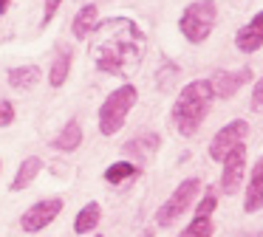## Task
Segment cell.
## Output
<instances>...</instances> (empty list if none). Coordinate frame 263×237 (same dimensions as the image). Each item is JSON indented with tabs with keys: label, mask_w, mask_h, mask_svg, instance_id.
I'll use <instances>...</instances> for the list:
<instances>
[{
	"label": "cell",
	"mask_w": 263,
	"mask_h": 237,
	"mask_svg": "<svg viewBox=\"0 0 263 237\" xmlns=\"http://www.w3.org/2000/svg\"><path fill=\"white\" fill-rule=\"evenodd\" d=\"M91 56L102 73L130 76L144 56V31L130 17H108L91 31Z\"/></svg>",
	"instance_id": "1"
},
{
	"label": "cell",
	"mask_w": 263,
	"mask_h": 237,
	"mask_svg": "<svg viewBox=\"0 0 263 237\" xmlns=\"http://www.w3.org/2000/svg\"><path fill=\"white\" fill-rule=\"evenodd\" d=\"M212 102V85L210 79H193L184 85L178 93L176 105H173V124L181 135H195L198 127L204 124L206 113H210Z\"/></svg>",
	"instance_id": "2"
},
{
	"label": "cell",
	"mask_w": 263,
	"mask_h": 237,
	"mask_svg": "<svg viewBox=\"0 0 263 237\" xmlns=\"http://www.w3.org/2000/svg\"><path fill=\"white\" fill-rule=\"evenodd\" d=\"M136 99H139V90L133 88V85L116 88L114 93L102 102V107H99V133L102 135H116L119 133V130L125 127V118H127V113L133 110Z\"/></svg>",
	"instance_id": "3"
},
{
	"label": "cell",
	"mask_w": 263,
	"mask_h": 237,
	"mask_svg": "<svg viewBox=\"0 0 263 237\" xmlns=\"http://www.w3.org/2000/svg\"><path fill=\"white\" fill-rule=\"evenodd\" d=\"M215 23H218L215 0H195V3H190L187 9H184L181 20H178V28H181V34L190 40V43L198 45L212 34Z\"/></svg>",
	"instance_id": "4"
},
{
	"label": "cell",
	"mask_w": 263,
	"mask_h": 237,
	"mask_svg": "<svg viewBox=\"0 0 263 237\" xmlns=\"http://www.w3.org/2000/svg\"><path fill=\"white\" fill-rule=\"evenodd\" d=\"M198 192H201V181L198 178L181 181V184L176 186V192H173V195L161 203L159 212H156V223H159L161 229H167V226H173L178 218H184V212L190 209V203L195 201Z\"/></svg>",
	"instance_id": "5"
},
{
	"label": "cell",
	"mask_w": 263,
	"mask_h": 237,
	"mask_svg": "<svg viewBox=\"0 0 263 237\" xmlns=\"http://www.w3.org/2000/svg\"><path fill=\"white\" fill-rule=\"evenodd\" d=\"M249 135V124L243 122V118H235V122H229L227 127H221L215 133V139H212L210 144V158L212 161H223V155H227L232 147L243 144V139Z\"/></svg>",
	"instance_id": "6"
},
{
	"label": "cell",
	"mask_w": 263,
	"mask_h": 237,
	"mask_svg": "<svg viewBox=\"0 0 263 237\" xmlns=\"http://www.w3.org/2000/svg\"><path fill=\"white\" fill-rule=\"evenodd\" d=\"M223 172H221V189L227 195H235L240 189V181H243V169H246V147L238 144L223 155Z\"/></svg>",
	"instance_id": "7"
},
{
	"label": "cell",
	"mask_w": 263,
	"mask_h": 237,
	"mask_svg": "<svg viewBox=\"0 0 263 237\" xmlns=\"http://www.w3.org/2000/svg\"><path fill=\"white\" fill-rule=\"evenodd\" d=\"M60 212H63V201H60V198H46V201L34 203L31 209H26V214L20 218V226H23L26 231H40V229H46Z\"/></svg>",
	"instance_id": "8"
},
{
	"label": "cell",
	"mask_w": 263,
	"mask_h": 237,
	"mask_svg": "<svg viewBox=\"0 0 263 237\" xmlns=\"http://www.w3.org/2000/svg\"><path fill=\"white\" fill-rule=\"evenodd\" d=\"M249 79H252L249 68H240V71H218L215 76L210 79L212 96H218V99H229V96L238 93V88L243 82H249Z\"/></svg>",
	"instance_id": "9"
},
{
	"label": "cell",
	"mask_w": 263,
	"mask_h": 237,
	"mask_svg": "<svg viewBox=\"0 0 263 237\" xmlns=\"http://www.w3.org/2000/svg\"><path fill=\"white\" fill-rule=\"evenodd\" d=\"M235 45H238V51H243V54L260 51V45H263V14L260 11L252 17V23H246V26L235 34Z\"/></svg>",
	"instance_id": "10"
},
{
	"label": "cell",
	"mask_w": 263,
	"mask_h": 237,
	"mask_svg": "<svg viewBox=\"0 0 263 237\" xmlns=\"http://www.w3.org/2000/svg\"><path fill=\"white\" fill-rule=\"evenodd\" d=\"M260 203H263V161H255L252 167V178H249V186H246V201H243V209L249 214L260 212Z\"/></svg>",
	"instance_id": "11"
},
{
	"label": "cell",
	"mask_w": 263,
	"mask_h": 237,
	"mask_svg": "<svg viewBox=\"0 0 263 237\" xmlns=\"http://www.w3.org/2000/svg\"><path fill=\"white\" fill-rule=\"evenodd\" d=\"M161 147V135L153 133V130H147V133H139L136 139H130L125 147H122V152L125 155H142V158H150L156 150Z\"/></svg>",
	"instance_id": "12"
},
{
	"label": "cell",
	"mask_w": 263,
	"mask_h": 237,
	"mask_svg": "<svg viewBox=\"0 0 263 237\" xmlns=\"http://www.w3.org/2000/svg\"><path fill=\"white\" fill-rule=\"evenodd\" d=\"M40 82V68L37 65H20V68H12L9 71V85L14 90H29Z\"/></svg>",
	"instance_id": "13"
},
{
	"label": "cell",
	"mask_w": 263,
	"mask_h": 237,
	"mask_svg": "<svg viewBox=\"0 0 263 237\" xmlns=\"http://www.w3.org/2000/svg\"><path fill=\"white\" fill-rule=\"evenodd\" d=\"M80 144H82V127H80V122H77V118H71V122L60 130L57 139H54V150L71 152V150H77Z\"/></svg>",
	"instance_id": "14"
},
{
	"label": "cell",
	"mask_w": 263,
	"mask_h": 237,
	"mask_svg": "<svg viewBox=\"0 0 263 237\" xmlns=\"http://www.w3.org/2000/svg\"><path fill=\"white\" fill-rule=\"evenodd\" d=\"M97 17H99V11H97L93 3L82 6V9L77 11V17H74V37H80V40L91 37V31L97 28Z\"/></svg>",
	"instance_id": "15"
},
{
	"label": "cell",
	"mask_w": 263,
	"mask_h": 237,
	"mask_svg": "<svg viewBox=\"0 0 263 237\" xmlns=\"http://www.w3.org/2000/svg\"><path fill=\"white\" fill-rule=\"evenodd\" d=\"M43 169V161L37 155H29L23 164H20V169H17V175H14V181H12V192H20V189H26V186L31 184V181L37 178V172Z\"/></svg>",
	"instance_id": "16"
},
{
	"label": "cell",
	"mask_w": 263,
	"mask_h": 237,
	"mask_svg": "<svg viewBox=\"0 0 263 237\" xmlns=\"http://www.w3.org/2000/svg\"><path fill=\"white\" fill-rule=\"evenodd\" d=\"M99 218H102V209H99L97 201L88 203V206H82L80 214H77V220H74V231L77 234H88V231H93L97 223H99Z\"/></svg>",
	"instance_id": "17"
},
{
	"label": "cell",
	"mask_w": 263,
	"mask_h": 237,
	"mask_svg": "<svg viewBox=\"0 0 263 237\" xmlns=\"http://www.w3.org/2000/svg\"><path fill=\"white\" fill-rule=\"evenodd\" d=\"M71 60H74V54H71L68 48H63L57 54V60H54V65H51V73H48V82H51L54 88H63L65 85L68 71H71Z\"/></svg>",
	"instance_id": "18"
},
{
	"label": "cell",
	"mask_w": 263,
	"mask_h": 237,
	"mask_svg": "<svg viewBox=\"0 0 263 237\" xmlns=\"http://www.w3.org/2000/svg\"><path fill=\"white\" fill-rule=\"evenodd\" d=\"M136 175H139V167L130 161H116L105 169V181H108V184H125V181L136 178Z\"/></svg>",
	"instance_id": "19"
},
{
	"label": "cell",
	"mask_w": 263,
	"mask_h": 237,
	"mask_svg": "<svg viewBox=\"0 0 263 237\" xmlns=\"http://www.w3.org/2000/svg\"><path fill=\"white\" fill-rule=\"evenodd\" d=\"M178 237H212V220L210 218H193V223Z\"/></svg>",
	"instance_id": "20"
},
{
	"label": "cell",
	"mask_w": 263,
	"mask_h": 237,
	"mask_svg": "<svg viewBox=\"0 0 263 237\" xmlns=\"http://www.w3.org/2000/svg\"><path fill=\"white\" fill-rule=\"evenodd\" d=\"M215 206H218L215 192H212V189H206V195L201 198V203L195 206V218H210V214L215 212Z\"/></svg>",
	"instance_id": "21"
},
{
	"label": "cell",
	"mask_w": 263,
	"mask_h": 237,
	"mask_svg": "<svg viewBox=\"0 0 263 237\" xmlns=\"http://www.w3.org/2000/svg\"><path fill=\"white\" fill-rule=\"evenodd\" d=\"M14 122V105L12 102H0V127H9V124Z\"/></svg>",
	"instance_id": "22"
},
{
	"label": "cell",
	"mask_w": 263,
	"mask_h": 237,
	"mask_svg": "<svg viewBox=\"0 0 263 237\" xmlns=\"http://www.w3.org/2000/svg\"><path fill=\"white\" fill-rule=\"evenodd\" d=\"M63 3V0H46V11H43V26H48L54 17V11H57V6Z\"/></svg>",
	"instance_id": "23"
},
{
	"label": "cell",
	"mask_w": 263,
	"mask_h": 237,
	"mask_svg": "<svg viewBox=\"0 0 263 237\" xmlns=\"http://www.w3.org/2000/svg\"><path fill=\"white\" fill-rule=\"evenodd\" d=\"M260 105H263V85L255 82V93H252V110L260 113Z\"/></svg>",
	"instance_id": "24"
},
{
	"label": "cell",
	"mask_w": 263,
	"mask_h": 237,
	"mask_svg": "<svg viewBox=\"0 0 263 237\" xmlns=\"http://www.w3.org/2000/svg\"><path fill=\"white\" fill-rule=\"evenodd\" d=\"M9 3H12V0H0V17L6 14V9H9Z\"/></svg>",
	"instance_id": "25"
},
{
	"label": "cell",
	"mask_w": 263,
	"mask_h": 237,
	"mask_svg": "<svg viewBox=\"0 0 263 237\" xmlns=\"http://www.w3.org/2000/svg\"><path fill=\"white\" fill-rule=\"evenodd\" d=\"M142 237H153V231H144V234Z\"/></svg>",
	"instance_id": "26"
},
{
	"label": "cell",
	"mask_w": 263,
	"mask_h": 237,
	"mask_svg": "<svg viewBox=\"0 0 263 237\" xmlns=\"http://www.w3.org/2000/svg\"><path fill=\"white\" fill-rule=\"evenodd\" d=\"M93 237H102V234H93Z\"/></svg>",
	"instance_id": "27"
}]
</instances>
